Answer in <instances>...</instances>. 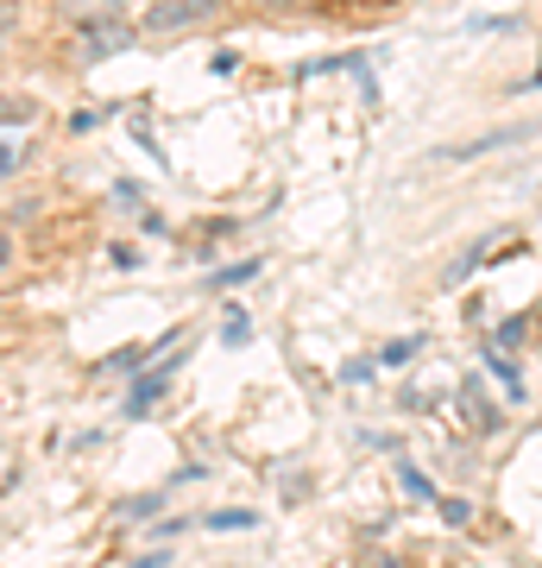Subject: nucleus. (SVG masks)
Here are the masks:
<instances>
[{
  "label": "nucleus",
  "mask_w": 542,
  "mask_h": 568,
  "mask_svg": "<svg viewBox=\"0 0 542 568\" xmlns=\"http://www.w3.org/2000/svg\"><path fill=\"white\" fill-rule=\"evenodd\" d=\"M215 13H222V0H145L140 32L171 39V32H196V26H208Z\"/></svg>",
  "instance_id": "nucleus-1"
},
{
  "label": "nucleus",
  "mask_w": 542,
  "mask_h": 568,
  "mask_svg": "<svg viewBox=\"0 0 542 568\" xmlns=\"http://www.w3.org/2000/svg\"><path fill=\"white\" fill-rule=\"evenodd\" d=\"M133 44H140V26H133V20H82L76 63L89 70V63H108V58H121V51H133Z\"/></svg>",
  "instance_id": "nucleus-2"
},
{
  "label": "nucleus",
  "mask_w": 542,
  "mask_h": 568,
  "mask_svg": "<svg viewBox=\"0 0 542 568\" xmlns=\"http://www.w3.org/2000/svg\"><path fill=\"white\" fill-rule=\"evenodd\" d=\"M542 121H518V126H499V133H480V140H461V145H448L442 159H485V152H504L511 140H536Z\"/></svg>",
  "instance_id": "nucleus-3"
},
{
  "label": "nucleus",
  "mask_w": 542,
  "mask_h": 568,
  "mask_svg": "<svg viewBox=\"0 0 542 568\" xmlns=\"http://www.w3.org/2000/svg\"><path fill=\"white\" fill-rule=\"evenodd\" d=\"M164 379H171V366H158V373H140V379H133V386H126V417H145V410L158 405Z\"/></svg>",
  "instance_id": "nucleus-4"
},
{
  "label": "nucleus",
  "mask_w": 542,
  "mask_h": 568,
  "mask_svg": "<svg viewBox=\"0 0 542 568\" xmlns=\"http://www.w3.org/2000/svg\"><path fill=\"white\" fill-rule=\"evenodd\" d=\"M422 347H429L422 335H398V342H385V347H379V366H410Z\"/></svg>",
  "instance_id": "nucleus-5"
},
{
  "label": "nucleus",
  "mask_w": 542,
  "mask_h": 568,
  "mask_svg": "<svg viewBox=\"0 0 542 568\" xmlns=\"http://www.w3.org/2000/svg\"><path fill=\"white\" fill-rule=\"evenodd\" d=\"M461 398H467V410H473V424H480V429H499V410L485 405V386H480V379H467Z\"/></svg>",
  "instance_id": "nucleus-6"
},
{
  "label": "nucleus",
  "mask_w": 542,
  "mask_h": 568,
  "mask_svg": "<svg viewBox=\"0 0 542 568\" xmlns=\"http://www.w3.org/2000/svg\"><path fill=\"white\" fill-rule=\"evenodd\" d=\"M259 525V511H208V518H202V530H253Z\"/></svg>",
  "instance_id": "nucleus-7"
},
{
  "label": "nucleus",
  "mask_w": 542,
  "mask_h": 568,
  "mask_svg": "<svg viewBox=\"0 0 542 568\" xmlns=\"http://www.w3.org/2000/svg\"><path fill=\"white\" fill-rule=\"evenodd\" d=\"M246 335H253L246 310H241V304H227V316H222V342H227V347H246Z\"/></svg>",
  "instance_id": "nucleus-8"
},
{
  "label": "nucleus",
  "mask_w": 542,
  "mask_h": 568,
  "mask_svg": "<svg viewBox=\"0 0 542 568\" xmlns=\"http://www.w3.org/2000/svg\"><path fill=\"white\" fill-rule=\"evenodd\" d=\"M126 518H133V525H145V518H158V511H164V493H140V499H126Z\"/></svg>",
  "instance_id": "nucleus-9"
},
{
  "label": "nucleus",
  "mask_w": 542,
  "mask_h": 568,
  "mask_svg": "<svg viewBox=\"0 0 542 568\" xmlns=\"http://www.w3.org/2000/svg\"><path fill=\"white\" fill-rule=\"evenodd\" d=\"M398 487L410 493V499H436V487L422 480V467H410V462H398Z\"/></svg>",
  "instance_id": "nucleus-10"
},
{
  "label": "nucleus",
  "mask_w": 542,
  "mask_h": 568,
  "mask_svg": "<svg viewBox=\"0 0 542 568\" xmlns=\"http://www.w3.org/2000/svg\"><path fill=\"white\" fill-rule=\"evenodd\" d=\"M133 0H82V20H126Z\"/></svg>",
  "instance_id": "nucleus-11"
},
{
  "label": "nucleus",
  "mask_w": 542,
  "mask_h": 568,
  "mask_svg": "<svg viewBox=\"0 0 542 568\" xmlns=\"http://www.w3.org/2000/svg\"><path fill=\"white\" fill-rule=\"evenodd\" d=\"M108 203L121 209V215H140V209H145V190H140V183H114V196H108Z\"/></svg>",
  "instance_id": "nucleus-12"
},
{
  "label": "nucleus",
  "mask_w": 542,
  "mask_h": 568,
  "mask_svg": "<svg viewBox=\"0 0 542 568\" xmlns=\"http://www.w3.org/2000/svg\"><path fill=\"white\" fill-rule=\"evenodd\" d=\"M480 253H485V241H473V246H467L461 260L448 265V284H461V278H467V272H473V265H480Z\"/></svg>",
  "instance_id": "nucleus-13"
},
{
  "label": "nucleus",
  "mask_w": 542,
  "mask_h": 568,
  "mask_svg": "<svg viewBox=\"0 0 542 568\" xmlns=\"http://www.w3.org/2000/svg\"><path fill=\"white\" fill-rule=\"evenodd\" d=\"M32 159V145H20V140H7V159H0V171H7V178H20V164Z\"/></svg>",
  "instance_id": "nucleus-14"
},
{
  "label": "nucleus",
  "mask_w": 542,
  "mask_h": 568,
  "mask_svg": "<svg viewBox=\"0 0 542 568\" xmlns=\"http://www.w3.org/2000/svg\"><path fill=\"white\" fill-rule=\"evenodd\" d=\"M253 272H259V260H241V265H227V272H222V284H246Z\"/></svg>",
  "instance_id": "nucleus-15"
},
{
  "label": "nucleus",
  "mask_w": 542,
  "mask_h": 568,
  "mask_svg": "<svg viewBox=\"0 0 542 568\" xmlns=\"http://www.w3.org/2000/svg\"><path fill=\"white\" fill-rule=\"evenodd\" d=\"M442 518H448V525H467L473 511H467V499H442Z\"/></svg>",
  "instance_id": "nucleus-16"
},
{
  "label": "nucleus",
  "mask_w": 542,
  "mask_h": 568,
  "mask_svg": "<svg viewBox=\"0 0 542 568\" xmlns=\"http://www.w3.org/2000/svg\"><path fill=\"white\" fill-rule=\"evenodd\" d=\"M208 63H215V77H234V70H241V58H234V51H215Z\"/></svg>",
  "instance_id": "nucleus-17"
},
{
  "label": "nucleus",
  "mask_w": 542,
  "mask_h": 568,
  "mask_svg": "<svg viewBox=\"0 0 542 568\" xmlns=\"http://www.w3.org/2000/svg\"><path fill=\"white\" fill-rule=\"evenodd\" d=\"M164 562H171V549H145V556H140L133 568H164Z\"/></svg>",
  "instance_id": "nucleus-18"
},
{
  "label": "nucleus",
  "mask_w": 542,
  "mask_h": 568,
  "mask_svg": "<svg viewBox=\"0 0 542 568\" xmlns=\"http://www.w3.org/2000/svg\"><path fill=\"white\" fill-rule=\"evenodd\" d=\"M259 7H272V0H259Z\"/></svg>",
  "instance_id": "nucleus-19"
}]
</instances>
